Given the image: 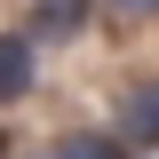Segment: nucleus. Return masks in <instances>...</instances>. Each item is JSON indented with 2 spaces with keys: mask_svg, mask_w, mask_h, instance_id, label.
<instances>
[{
  "mask_svg": "<svg viewBox=\"0 0 159 159\" xmlns=\"http://www.w3.org/2000/svg\"><path fill=\"white\" fill-rule=\"evenodd\" d=\"M111 24H143V16H159V0H96Z\"/></svg>",
  "mask_w": 159,
  "mask_h": 159,
  "instance_id": "4",
  "label": "nucleus"
},
{
  "mask_svg": "<svg viewBox=\"0 0 159 159\" xmlns=\"http://www.w3.org/2000/svg\"><path fill=\"white\" fill-rule=\"evenodd\" d=\"M48 159H135V151H127L111 127H72V135L48 143Z\"/></svg>",
  "mask_w": 159,
  "mask_h": 159,
  "instance_id": "3",
  "label": "nucleus"
},
{
  "mask_svg": "<svg viewBox=\"0 0 159 159\" xmlns=\"http://www.w3.org/2000/svg\"><path fill=\"white\" fill-rule=\"evenodd\" d=\"M0 159H8V135H0Z\"/></svg>",
  "mask_w": 159,
  "mask_h": 159,
  "instance_id": "5",
  "label": "nucleus"
},
{
  "mask_svg": "<svg viewBox=\"0 0 159 159\" xmlns=\"http://www.w3.org/2000/svg\"><path fill=\"white\" fill-rule=\"evenodd\" d=\"M40 88V48L24 32H0V103H24Z\"/></svg>",
  "mask_w": 159,
  "mask_h": 159,
  "instance_id": "1",
  "label": "nucleus"
},
{
  "mask_svg": "<svg viewBox=\"0 0 159 159\" xmlns=\"http://www.w3.org/2000/svg\"><path fill=\"white\" fill-rule=\"evenodd\" d=\"M32 159H48V151H32Z\"/></svg>",
  "mask_w": 159,
  "mask_h": 159,
  "instance_id": "6",
  "label": "nucleus"
},
{
  "mask_svg": "<svg viewBox=\"0 0 159 159\" xmlns=\"http://www.w3.org/2000/svg\"><path fill=\"white\" fill-rule=\"evenodd\" d=\"M88 16H96V0H32V32L24 40H32V48L40 40H80Z\"/></svg>",
  "mask_w": 159,
  "mask_h": 159,
  "instance_id": "2",
  "label": "nucleus"
}]
</instances>
